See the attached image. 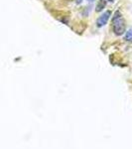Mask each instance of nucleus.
Returning a JSON list of instances; mask_svg holds the SVG:
<instances>
[{
  "label": "nucleus",
  "mask_w": 132,
  "mask_h": 149,
  "mask_svg": "<svg viewBox=\"0 0 132 149\" xmlns=\"http://www.w3.org/2000/svg\"><path fill=\"white\" fill-rule=\"evenodd\" d=\"M110 16H111V11H109V10H107V11H105L104 13H102L97 20V27L101 28V27H104V26L106 25L107 22H108V20H109V18H110Z\"/></svg>",
  "instance_id": "nucleus-2"
},
{
  "label": "nucleus",
  "mask_w": 132,
  "mask_h": 149,
  "mask_svg": "<svg viewBox=\"0 0 132 149\" xmlns=\"http://www.w3.org/2000/svg\"><path fill=\"white\" fill-rule=\"evenodd\" d=\"M76 4H81V2H83V0H76Z\"/></svg>",
  "instance_id": "nucleus-5"
},
{
  "label": "nucleus",
  "mask_w": 132,
  "mask_h": 149,
  "mask_svg": "<svg viewBox=\"0 0 132 149\" xmlns=\"http://www.w3.org/2000/svg\"><path fill=\"white\" fill-rule=\"evenodd\" d=\"M114 1V0H109V2H113Z\"/></svg>",
  "instance_id": "nucleus-7"
},
{
  "label": "nucleus",
  "mask_w": 132,
  "mask_h": 149,
  "mask_svg": "<svg viewBox=\"0 0 132 149\" xmlns=\"http://www.w3.org/2000/svg\"><path fill=\"white\" fill-rule=\"evenodd\" d=\"M124 39H125L127 42H132V29H129V30L125 33Z\"/></svg>",
  "instance_id": "nucleus-4"
},
{
  "label": "nucleus",
  "mask_w": 132,
  "mask_h": 149,
  "mask_svg": "<svg viewBox=\"0 0 132 149\" xmlns=\"http://www.w3.org/2000/svg\"><path fill=\"white\" fill-rule=\"evenodd\" d=\"M112 28H113L114 34L117 36L123 35L125 32V21L119 10L115 12L113 18H112Z\"/></svg>",
  "instance_id": "nucleus-1"
},
{
  "label": "nucleus",
  "mask_w": 132,
  "mask_h": 149,
  "mask_svg": "<svg viewBox=\"0 0 132 149\" xmlns=\"http://www.w3.org/2000/svg\"><path fill=\"white\" fill-rule=\"evenodd\" d=\"M95 0H88V3H93V2H94Z\"/></svg>",
  "instance_id": "nucleus-6"
},
{
  "label": "nucleus",
  "mask_w": 132,
  "mask_h": 149,
  "mask_svg": "<svg viewBox=\"0 0 132 149\" xmlns=\"http://www.w3.org/2000/svg\"><path fill=\"white\" fill-rule=\"evenodd\" d=\"M105 6H106V0H99V1L97 2V7H95V11L97 12L102 11L105 8Z\"/></svg>",
  "instance_id": "nucleus-3"
}]
</instances>
